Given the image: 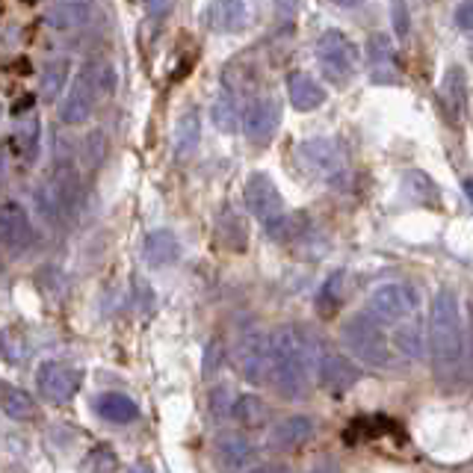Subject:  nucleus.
Wrapping results in <instances>:
<instances>
[{
	"mask_svg": "<svg viewBox=\"0 0 473 473\" xmlns=\"http://www.w3.org/2000/svg\"><path fill=\"white\" fill-rule=\"evenodd\" d=\"M429 361L441 382H459L465 364V322H461L459 296L441 287L429 302Z\"/></svg>",
	"mask_w": 473,
	"mask_h": 473,
	"instance_id": "obj_1",
	"label": "nucleus"
},
{
	"mask_svg": "<svg viewBox=\"0 0 473 473\" xmlns=\"http://www.w3.org/2000/svg\"><path fill=\"white\" fill-rule=\"evenodd\" d=\"M270 382L287 400H302L311 391L314 367H317V340L299 326H281L270 335Z\"/></svg>",
	"mask_w": 473,
	"mask_h": 473,
	"instance_id": "obj_2",
	"label": "nucleus"
},
{
	"mask_svg": "<svg viewBox=\"0 0 473 473\" xmlns=\"http://www.w3.org/2000/svg\"><path fill=\"white\" fill-rule=\"evenodd\" d=\"M340 338L361 364L379 367V370L396 367V358L400 355L394 352L391 338L385 335V326H379L367 311H361V314H355V317H349L347 322H343Z\"/></svg>",
	"mask_w": 473,
	"mask_h": 473,
	"instance_id": "obj_3",
	"label": "nucleus"
},
{
	"mask_svg": "<svg viewBox=\"0 0 473 473\" xmlns=\"http://www.w3.org/2000/svg\"><path fill=\"white\" fill-rule=\"evenodd\" d=\"M299 163L305 166V172L314 175L322 183H331V187H340L349 175V160L343 145L335 139H305L299 143Z\"/></svg>",
	"mask_w": 473,
	"mask_h": 473,
	"instance_id": "obj_4",
	"label": "nucleus"
},
{
	"mask_svg": "<svg viewBox=\"0 0 473 473\" xmlns=\"http://www.w3.org/2000/svg\"><path fill=\"white\" fill-rule=\"evenodd\" d=\"M417 308H420V299H417V290L408 284H382L370 293L367 299V314L373 317L379 326H396L403 320H412Z\"/></svg>",
	"mask_w": 473,
	"mask_h": 473,
	"instance_id": "obj_5",
	"label": "nucleus"
},
{
	"mask_svg": "<svg viewBox=\"0 0 473 473\" xmlns=\"http://www.w3.org/2000/svg\"><path fill=\"white\" fill-rule=\"evenodd\" d=\"M317 62L331 83L343 86V83L352 80V74H355V69H358L355 42L340 30H326L317 39Z\"/></svg>",
	"mask_w": 473,
	"mask_h": 473,
	"instance_id": "obj_6",
	"label": "nucleus"
},
{
	"mask_svg": "<svg viewBox=\"0 0 473 473\" xmlns=\"http://www.w3.org/2000/svg\"><path fill=\"white\" fill-rule=\"evenodd\" d=\"M270 361H273V349H270V335H266V331L252 329L240 338L237 367L246 382H252V385L270 382Z\"/></svg>",
	"mask_w": 473,
	"mask_h": 473,
	"instance_id": "obj_7",
	"label": "nucleus"
},
{
	"mask_svg": "<svg viewBox=\"0 0 473 473\" xmlns=\"http://www.w3.org/2000/svg\"><path fill=\"white\" fill-rule=\"evenodd\" d=\"M95 98H98L95 66L86 62V66H80V71L74 74V83H71L69 95H66V101H62V107H60V118L66 125L89 122L92 110H95Z\"/></svg>",
	"mask_w": 473,
	"mask_h": 473,
	"instance_id": "obj_8",
	"label": "nucleus"
},
{
	"mask_svg": "<svg viewBox=\"0 0 473 473\" xmlns=\"http://www.w3.org/2000/svg\"><path fill=\"white\" fill-rule=\"evenodd\" d=\"M36 382H39V391L45 400L66 405L74 400V394L80 391L83 373L77 367L62 364V361H45V364H39V370H36Z\"/></svg>",
	"mask_w": 473,
	"mask_h": 473,
	"instance_id": "obj_9",
	"label": "nucleus"
},
{
	"mask_svg": "<svg viewBox=\"0 0 473 473\" xmlns=\"http://www.w3.org/2000/svg\"><path fill=\"white\" fill-rule=\"evenodd\" d=\"M314 373H317L320 385L331 394L349 391L358 382V367L347 355L326 347V343H317V367H314Z\"/></svg>",
	"mask_w": 473,
	"mask_h": 473,
	"instance_id": "obj_10",
	"label": "nucleus"
},
{
	"mask_svg": "<svg viewBox=\"0 0 473 473\" xmlns=\"http://www.w3.org/2000/svg\"><path fill=\"white\" fill-rule=\"evenodd\" d=\"M243 199H246L249 213H252V216L261 222V225H266V222L275 219L278 213L284 210L281 192H278L275 181L270 178V175H264V172L249 175L246 190H243Z\"/></svg>",
	"mask_w": 473,
	"mask_h": 473,
	"instance_id": "obj_11",
	"label": "nucleus"
},
{
	"mask_svg": "<svg viewBox=\"0 0 473 473\" xmlns=\"http://www.w3.org/2000/svg\"><path fill=\"white\" fill-rule=\"evenodd\" d=\"M278 125H281V104H278L275 95L257 98L243 116V131L252 145H270Z\"/></svg>",
	"mask_w": 473,
	"mask_h": 473,
	"instance_id": "obj_12",
	"label": "nucleus"
},
{
	"mask_svg": "<svg viewBox=\"0 0 473 473\" xmlns=\"http://www.w3.org/2000/svg\"><path fill=\"white\" fill-rule=\"evenodd\" d=\"M201 24L213 33H240L249 24L246 0H213L201 12Z\"/></svg>",
	"mask_w": 473,
	"mask_h": 473,
	"instance_id": "obj_13",
	"label": "nucleus"
},
{
	"mask_svg": "<svg viewBox=\"0 0 473 473\" xmlns=\"http://www.w3.org/2000/svg\"><path fill=\"white\" fill-rule=\"evenodd\" d=\"M367 66H370V80L373 83H396L400 80V60H396V51L391 39L385 33L370 36L367 42Z\"/></svg>",
	"mask_w": 473,
	"mask_h": 473,
	"instance_id": "obj_14",
	"label": "nucleus"
},
{
	"mask_svg": "<svg viewBox=\"0 0 473 473\" xmlns=\"http://www.w3.org/2000/svg\"><path fill=\"white\" fill-rule=\"evenodd\" d=\"M33 243V222L21 204H4L0 208V246L24 252Z\"/></svg>",
	"mask_w": 473,
	"mask_h": 473,
	"instance_id": "obj_15",
	"label": "nucleus"
},
{
	"mask_svg": "<svg viewBox=\"0 0 473 473\" xmlns=\"http://www.w3.org/2000/svg\"><path fill=\"white\" fill-rule=\"evenodd\" d=\"M311 438H314V420L305 414H293L278 426H273L266 444H270V450H275V453H296V450H302Z\"/></svg>",
	"mask_w": 473,
	"mask_h": 473,
	"instance_id": "obj_16",
	"label": "nucleus"
},
{
	"mask_svg": "<svg viewBox=\"0 0 473 473\" xmlns=\"http://www.w3.org/2000/svg\"><path fill=\"white\" fill-rule=\"evenodd\" d=\"M287 95H290V104L299 110V113H311V110L326 104V89L305 71H293L290 77H287Z\"/></svg>",
	"mask_w": 473,
	"mask_h": 473,
	"instance_id": "obj_17",
	"label": "nucleus"
},
{
	"mask_svg": "<svg viewBox=\"0 0 473 473\" xmlns=\"http://www.w3.org/2000/svg\"><path fill=\"white\" fill-rule=\"evenodd\" d=\"M216 459H219V465L222 468H249L255 461V447H252V441L243 438L240 432H222L219 438H216Z\"/></svg>",
	"mask_w": 473,
	"mask_h": 473,
	"instance_id": "obj_18",
	"label": "nucleus"
},
{
	"mask_svg": "<svg viewBox=\"0 0 473 473\" xmlns=\"http://www.w3.org/2000/svg\"><path fill=\"white\" fill-rule=\"evenodd\" d=\"M95 414L104 417L107 423L125 426V423H134L139 417V405L122 391H104L95 396Z\"/></svg>",
	"mask_w": 473,
	"mask_h": 473,
	"instance_id": "obj_19",
	"label": "nucleus"
},
{
	"mask_svg": "<svg viewBox=\"0 0 473 473\" xmlns=\"http://www.w3.org/2000/svg\"><path fill=\"white\" fill-rule=\"evenodd\" d=\"M143 255L151 266H172L181 257V243H178V237H175V231L169 228L151 231V234L145 237Z\"/></svg>",
	"mask_w": 473,
	"mask_h": 473,
	"instance_id": "obj_20",
	"label": "nucleus"
},
{
	"mask_svg": "<svg viewBox=\"0 0 473 473\" xmlns=\"http://www.w3.org/2000/svg\"><path fill=\"white\" fill-rule=\"evenodd\" d=\"M216 237L222 240V246L231 249V252H246V246H249V228H246V219L240 216V210L234 208V204H225V208L219 210Z\"/></svg>",
	"mask_w": 473,
	"mask_h": 473,
	"instance_id": "obj_21",
	"label": "nucleus"
},
{
	"mask_svg": "<svg viewBox=\"0 0 473 473\" xmlns=\"http://www.w3.org/2000/svg\"><path fill=\"white\" fill-rule=\"evenodd\" d=\"M199 143H201V113H199V107H190V110H183L178 125H175V134H172L175 154L192 157Z\"/></svg>",
	"mask_w": 473,
	"mask_h": 473,
	"instance_id": "obj_22",
	"label": "nucleus"
},
{
	"mask_svg": "<svg viewBox=\"0 0 473 473\" xmlns=\"http://www.w3.org/2000/svg\"><path fill=\"white\" fill-rule=\"evenodd\" d=\"M441 98L444 107H447L450 122H461L465 118V104H468V83H465V71L459 66L447 71V77L441 83Z\"/></svg>",
	"mask_w": 473,
	"mask_h": 473,
	"instance_id": "obj_23",
	"label": "nucleus"
},
{
	"mask_svg": "<svg viewBox=\"0 0 473 473\" xmlns=\"http://www.w3.org/2000/svg\"><path fill=\"white\" fill-rule=\"evenodd\" d=\"M394 329H396V331L391 335V347H394L396 355L405 358V361H417V358H420V355H423V347H426L420 322L412 317V320L396 322Z\"/></svg>",
	"mask_w": 473,
	"mask_h": 473,
	"instance_id": "obj_24",
	"label": "nucleus"
},
{
	"mask_svg": "<svg viewBox=\"0 0 473 473\" xmlns=\"http://www.w3.org/2000/svg\"><path fill=\"white\" fill-rule=\"evenodd\" d=\"M0 408H4L6 417H12V420H18V423H27L36 417L33 396L27 394L24 387L9 385V382H0Z\"/></svg>",
	"mask_w": 473,
	"mask_h": 473,
	"instance_id": "obj_25",
	"label": "nucleus"
},
{
	"mask_svg": "<svg viewBox=\"0 0 473 473\" xmlns=\"http://www.w3.org/2000/svg\"><path fill=\"white\" fill-rule=\"evenodd\" d=\"M210 118H213V125H216V131H222V134H234L237 127H240V122H243V113H240L237 95L228 86H222L216 101H213Z\"/></svg>",
	"mask_w": 473,
	"mask_h": 473,
	"instance_id": "obj_26",
	"label": "nucleus"
},
{
	"mask_svg": "<svg viewBox=\"0 0 473 473\" xmlns=\"http://www.w3.org/2000/svg\"><path fill=\"white\" fill-rule=\"evenodd\" d=\"M39 143H42V134H39V122L30 116L24 118V122H18L15 134H12V148L15 154L21 157V160H36V154H39Z\"/></svg>",
	"mask_w": 473,
	"mask_h": 473,
	"instance_id": "obj_27",
	"label": "nucleus"
},
{
	"mask_svg": "<svg viewBox=\"0 0 473 473\" xmlns=\"http://www.w3.org/2000/svg\"><path fill=\"white\" fill-rule=\"evenodd\" d=\"M347 296H349V287H347V273L338 270L335 275H329L326 278V284H322V290L317 296V308L320 314H335L343 302H347Z\"/></svg>",
	"mask_w": 473,
	"mask_h": 473,
	"instance_id": "obj_28",
	"label": "nucleus"
},
{
	"mask_svg": "<svg viewBox=\"0 0 473 473\" xmlns=\"http://www.w3.org/2000/svg\"><path fill=\"white\" fill-rule=\"evenodd\" d=\"M266 234H270L275 243H290V240H296L305 231V219L302 213H278L275 219L266 222Z\"/></svg>",
	"mask_w": 473,
	"mask_h": 473,
	"instance_id": "obj_29",
	"label": "nucleus"
},
{
	"mask_svg": "<svg viewBox=\"0 0 473 473\" xmlns=\"http://www.w3.org/2000/svg\"><path fill=\"white\" fill-rule=\"evenodd\" d=\"M234 417L249 429H257V426L266 423V417H270V408H266L264 400H257L252 394H243L237 396V405H234Z\"/></svg>",
	"mask_w": 473,
	"mask_h": 473,
	"instance_id": "obj_30",
	"label": "nucleus"
},
{
	"mask_svg": "<svg viewBox=\"0 0 473 473\" xmlns=\"http://www.w3.org/2000/svg\"><path fill=\"white\" fill-rule=\"evenodd\" d=\"M66 74H69V62L66 60H57V62H48L42 71V89H39V95L42 101H57L60 98V92L62 86H66Z\"/></svg>",
	"mask_w": 473,
	"mask_h": 473,
	"instance_id": "obj_31",
	"label": "nucleus"
},
{
	"mask_svg": "<svg viewBox=\"0 0 473 473\" xmlns=\"http://www.w3.org/2000/svg\"><path fill=\"white\" fill-rule=\"evenodd\" d=\"M27 355H30V347H27V340L18 335V331H12V329L0 331V358H4L6 364L21 367Z\"/></svg>",
	"mask_w": 473,
	"mask_h": 473,
	"instance_id": "obj_32",
	"label": "nucleus"
},
{
	"mask_svg": "<svg viewBox=\"0 0 473 473\" xmlns=\"http://www.w3.org/2000/svg\"><path fill=\"white\" fill-rule=\"evenodd\" d=\"M405 190H408V196L417 199V201H423V204H438V187L426 178L423 172H408L405 175Z\"/></svg>",
	"mask_w": 473,
	"mask_h": 473,
	"instance_id": "obj_33",
	"label": "nucleus"
},
{
	"mask_svg": "<svg viewBox=\"0 0 473 473\" xmlns=\"http://www.w3.org/2000/svg\"><path fill=\"white\" fill-rule=\"evenodd\" d=\"M95 77H98V95H110L116 89V69L110 62L95 66Z\"/></svg>",
	"mask_w": 473,
	"mask_h": 473,
	"instance_id": "obj_34",
	"label": "nucleus"
},
{
	"mask_svg": "<svg viewBox=\"0 0 473 473\" xmlns=\"http://www.w3.org/2000/svg\"><path fill=\"white\" fill-rule=\"evenodd\" d=\"M83 468H92V470H113L116 468V453L113 450H107V447H101L92 453V459H86V465Z\"/></svg>",
	"mask_w": 473,
	"mask_h": 473,
	"instance_id": "obj_35",
	"label": "nucleus"
},
{
	"mask_svg": "<svg viewBox=\"0 0 473 473\" xmlns=\"http://www.w3.org/2000/svg\"><path fill=\"white\" fill-rule=\"evenodd\" d=\"M222 367V343L210 340V347L204 349V376H213Z\"/></svg>",
	"mask_w": 473,
	"mask_h": 473,
	"instance_id": "obj_36",
	"label": "nucleus"
},
{
	"mask_svg": "<svg viewBox=\"0 0 473 473\" xmlns=\"http://www.w3.org/2000/svg\"><path fill=\"white\" fill-rule=\"evenodd\" d=\"M210 412L216 414V417L231 412V394L225 391V387H216V391L210 394Z\"/></svg>",
	"mask_w": 473,
	"mask_h": 473,
	"instance_id": "obj_37",
	"label": "nucleus"
},
{
	"mask_svg": "<svg viewBox=\"0 0 473 473\" xmlns=\"http://www.w3.org/2000/svg\"><path fill=\"white\" fill-rule=\"evenodd\" d=\"M143 4L148 9V15H154V18L172 12V0H143Z\"/></svg>",
	"mask_w": 473,
	"mask_h": 473,
	"instance_id": "obj_38",
	"label": "nucleus"
},
{
	"mask_svg": "<svg viewBox=\"0 0 473 473\" xmlns=\"http://www.w3.org/2000/svg\"><path fill=\"white\" fill-rule=\"evenodd\" d=\"M456 24L461 30H473V4H461L456 9Z\"/></svg>",
	"mask_w": 473,
	"mask_h": 473,
	"instance_id": "obj_39",
	"label": "nucleus"
},
{
	"mask_svg": "<svg viewBox=\"0 0 473 473\" xmlns=\"http://www.w3.org/2000/svg\"><path fill=\"white\" fill-rule=\"evenodd\" d=\"M403 0H396L394 4V21H396V33L400 36H405L408 33V12H403Z\"/></svg>",
	"mask_w": 473,
	"mask_h": 473,
	"instance_id": "obj_40",
	"label": "nucleus"
},
{
	"mask_svg": "<svg viewBox=\"0 0 473 473\" xmlns=\"http://www.w3.org/2000/svg\"><path fill=\"white\" fill-rule=\"evenodd\" d=\"M6 181V151L0 148V183Z\"/></svg>",
	"mask_w": 473,
	"mask_h": 473,
	"instance_id": "obj_41",
	"label": "nucleus"
},
{
	"mask_svg": "<svg viewBox=\"0 0 473 473\" xmlns=\"http://www.w3.org/2000/svg\"><path fill=\"white\" fill-rule=\"evenodd\" d=\"M331 4H338V6H343V9H352V6H358L361 0H331Z\"/></svg>",
	"mask_w": 473,
	"mask_h": 473,
	"instance_id": "obj_42",
	"label": "nucleus"
},
{
	"mask_svg": "<svg viewBox=\"0 0 473 473\" xmlns=\"http://www.w3.org/2000/svg\"><path fill=\"white\" fill-rule=\"evenodd\" d=\"M465 187H468V196H470V201H473V181H468Z\"/></svg>",
	"mask_w": 473,
	"mask_h": 473,
	"instance_id": "obj_43",
	"label": "nucleus"
},
{
	"mask_svg": "<svg viewBox=\"0 0 473 473\" xmlns=\"http://www.w3.org/2000/svg\"><path fill=\"white\" fill-rule=\"evenodd\" d=\"M0 275H4V261H0Z\"/></svg>",
	"mask_w": 473,
	"mask_h": 473,
	"instance_id": "obj_44",
	"label": "nucleus"
},
{
	"mask_svg": "<svg viewBox=\"0 0 473 473\" xmlns=\"http://www.w3.org/2000/svg\"><path fill=\"white\" fill-rule=\"evenodd\" d=\"M0 113H4V107H0Z\"/></svg>",
	"mask_w": 473,
	"mask_h": 473,
	"instance_id": "obj_45",
	"label": "nucleus"
}]
</instances>
